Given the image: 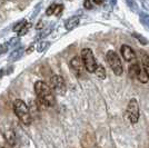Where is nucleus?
<instances>
[{"label": "nucleus", "instance_id": "1", "mask_svg": "<svg viewBox=\"0 0 149 148\" xmlns=\"http://www.w3.org/2000/svg\"><path fill=\"white\" fill-rule=\"evenodd\" d=\"M35 91L37 95L38 100L42 104V105L47 106V107H51L55 105V96L54 93L51 91L50 87L44 82V81L39 80L35 84Z\"/></svg>", "mask_w": 149, "mask_h": 148}, {"label": "nucleus", "instance_id": "2", "mask_svg": "<svg viewBox=\"0 0 149 148\" xmlns=\"http://www.w3.org/2000/svg\"><path fill=\"white\" fill-rule=\"evenodd\" d=\"M13 110H15V114L17 115V117L22 121V123L29 126L32 121V118H31L30 111H29V108L28 106L26 105V103L21 99H17L15 100L13 103Z\"/></svg>", "mask_w": 149, "mask_h": 148}, {"label": "nucleus", "instance_id": "3", "mask_svg": "<svg viewBox=\"0 0 149 148\" xmlns=\"http://www.w3.org/2000/svg\"><path fill=\"white\" fill-rule=\"evenodd\" d=\"M106 59H107V62L109 65V67L111 68V70L113 71V74L116 76H120L124 73V69H123V65H121V61L119 59V56L116 54V51L113 50H109L106 55Z\"/></svg>", "mask_w": 149, "mask_h": 148}, {"label": "nucleus", "instance_id": "4", "mask_svg": "<svg viewBox=\"0 0 149 148\" xmlns=\"http://www.w3.org/2000/svg\"><path fill=\"white\" fill-rule=\"evenodd\" d=\"M81 59H82L85 68H86V70H87L88 73H95L98 64H97L96 59H95L93 50L89 49V48L82 49V51H81Z\"/></svg>", "mask_w": 149, "mask_h": 148}, {"label": "nucleus", "instance_id": "5", "mask_svg": "<svg viewBox=\"0 0 149 148\" xmlns=\"http://www.w3.org/2000/svg\"><path fill=\"white\" fill-rule=\"evenodd\" d=\"M126 117L131 124H136L139 119V105L136 99H130L129 104L127 106Z\"/></svg>", "mask_w": 149, "mask_h": 148}, {"label": "nucleus", "instance_id": "6", "mask_svg": "<svg viewBox=\"0 0 149 148\" xmlns=\"http://www.w3.org/2000/svg\"><path fill=\"white\" fill-rule=\"evenodd\" d=\"M50 85L51 88L54 89V91L58 95H65L67 91V86H66V81L62 78L61 76L59 75H55L51 77L50 79Z\"/></svg>", "mask_w": 149, "mask_h": 148}, {"label": "nucleus", "instance_id": "7", "mask_svg": "<svg viewBox=\"0 0 149 148\" xmlns=\"http://www.w3.org/2000/svg\"><path fill=\"white\" fill-rule=\"evenodd\" d=\"M129 75H130L131 77L137 78L140 82H143V84L149 80V77L148 75H147V73L145 71L143 68H140V66L138 64L131 65L130 68H129Z\"/></svg>", "mask_w": 149, "mask_h": 148}, {"label": "nucleus", "instance_id": "8", "mask_svg": "<svg viewBox=\"0 0 149 148\" xmlns=\"http://www.w3.org/2000/svg\"><path fill=\"white\" fill-rule=\"evenodd\" d=\"M70 67L74 71V74L77 75V76H79V77L82 76L84 73H85V70H86L84 61H82V59H81L80 57H74L71 59V61H70Z\"/></svg>", "mask_w": 149, "mask_h": 148}, {"label": "nucleus", "instance_id": "9", "mask_svg": "<svg viewBox=\"0 0 149 148\" xmlns=\"http://www.w3.org/2000/svg\"><path fill=\"white\" fill-rule=\"evenodd\" d=\"M120 51H121V55H123L126 61H131V60H134L136 58L134 49L128 45H123L121 48H120Z\"/></svg>", "mask_w": 149, "mask_h": 148}, {"label": "nucleus", "instance_id": "10", "mask_svg": "<svg viewBox=\"0 0 149 148\" xmlns=\"http://www.w3.org/2000/svg\"><path fill=\"white\" fill-rule=\"evenodd\" d=\"M24 52H25V48H24V47H19V48L17 47V48H15V49L10 52L9 57H8V61L15 62V61H17V60H19V59L22 57Z\"/></svg>", "mask_w": 149, "mask_h": 148}, {"label": "nucleus", "instance_id": "11", "mask_svg": "<svg viewBox=\"0 0 149 148\" xmlns=\"http://www.w3.org/2000/svg\"><path fill=\"white\" fill-rule=\"evenodd\" d=\"M79 22H80V18H79V16H72V17H70V18L66 21L65 27H66V29H67V30H74V28H77V27H78Z\"/></svg>", "mask_w": 149, "mask_h": 148}, {"label": "nucleus", "instance_id": "12", "mask_svg": "<svg viewBox=\"0 0 149 148\" xmlns=\"http://www.w3.org/2000/svg\"><path fill=\"white\" fill-rule=\"evenodd\" d=\"M139 19H140V22L143 25V27L149 30V15L141 13L139 15Z\"/></svg>", "mask_w": 149, "mask_h": 148}, {"label": "nucleus", "instance_id": "13", "mask_svg": "<svg viewBox=\"0 0 149 148\" xmlns=\"http://www.w3.org/2000/svg\"><path fill=\"white\" fill-rule=\"evenodd\" d=\"M95 74L97 75V77H98L99 79H105L106 78V70L101 65H98V66H97L96 70H95Z\"/></svg>", "mask_w": 149, "mask_h": 148}, {"label": "nucleus", "instance_id": "14", "mask_svg": "<svg viewBox=\"0 0 149 148\" xmlns=\"http://www.w3.org/2000/svg\"><path fill=\"white\" fill-rule=\"evenodd\" d=\"M141 61H143V68L145 69V71L147 73L149 77V56L143 55V58H141Z\"/></svg>", "mask_w": 149, "mask_h": 148}, {"label": "nucleus", "instance_id": "15", "mask_svg": "<svg viewBox=\"0 0 149 148\" xmlns=\"http://www.w3.org/2000/svg\"><path fill=\"white\" fill-rule=\"evenodd\" d=\"M52 29H54V26L51 25V26H49L48 28H46V30H44L39 36L37 37V40H40V39H44V38H46L47 36H49L50 35V32L52 31Z\"/></svg>", "mask_w": 149, "mask_h": 148}, {"label": "nucleus", "instance_id": "16", "mask_svg": "<svg viewBox=\"0 0 149 148\" xmlns=\"http://www.w3.org/2000/svg\"><path fill=\"white\" fill-rule=\"evenodd\" d=\"M49 47H50L49 41H41V43H39L37 50H38V52H44V51H46Z\"/></svg>", "mask_w": 149, "mask_h": 148}, {"label": "nucleus", "instance_id": "17", "mask_svg": "<svg viewBox=\"0 0 149 148\" xmlns=\"http://www.w3.org/2000/svg\"><path fill=\"white\" fill-rule=\"evenodd\" d=\"M125 1H126L127 6L130 8V10L135 11V13L138 11V6H137V3H136V1H135V0H125Z\"/></svg>", "mask_w": 149, "mask_h": 148}, {"label": "nucleus", "instance_id": "18", "mask_svg": "<svg viewBox=\"0 0 149 148\" xmlns=\"http://www.w3.org/2000/svg\"><path fill=\"white\" fill-rule=\"evenodd\" d=\"M19 43H20V38L19 37H13L10 39V41H8L9 43V47L10 48H17L18 47Z\"/></svg>", "mask_w": 149, "mask_h": 148}, {"label": "nucleus", "instance_id": "19", "mask_svg": "<svg viewBox=\"0 0 149 148\" xmlns=\"http://www.w3.org/2000/svg\"><path fill=\"white\" fill-rule=\"evenodd\" d=\"M27 24V21H26L25 19H22V20H20L19 22H17L16 25H15V27H13V31L15 32H19V31L22 29V27Z\"/></svg>", "mask_w": 149, "mask_h": 148}, {"label": "nucleus", "instance_id": "20", "mask_svg": "<svg viewBox=\"0 0 149 148\" xmlns=\"http://www.w3.org/2000/svg\"><path fill=\"white\" fill-rule=\"evenodd\" d=\"M30 27H31V25L30 24H26L24 27H22V29L19 31L18 32V36L19 37H21V36H25L26 34L29 31V29H30Z\"/></svg>", "mask_w": 149, "mask_h": 148}, {"label": "nucleus", "instance_id": "21", "mask_svg": "<svg viewBox=\"0 0 149 148\" xmlns=\"http://www.w3.org/2000/svg\"><path fill=\"white\" fill-rule=\"evenodd\" d=\"M56 7H57V3H52V5H50L48 8H47V10H46V13H47V16H51V15H55V10H56Z\"/></svg>", "mask_w": 149, "mask_h": 148}, {"label": "nucleus", "instance_id": "22", "mask_svg": "<svg viewBox=\"0 0 149 148\" xmlns=\"http://www.w3.org/2000/svg\"><path fill=\"white\" fill-rule=\"evenodd\" d=\"M9 48H10V47H9V43H1V45H0V56L6 54L7 51L9 50Z\"/></svg>", "mask_w": 149, "mask_h": 148}, {"label": "nucleus", "instance_id": "23", "mask_svg": "<svg viewBox=\"0 0 149 148\" xmlns=\"http://www.w3.org/2000/svg\"><path fill=\"white\" fill-rule=\"evenodd\" d=\"M132 36H134L135 38H137V39H138L140 43H143V45H147V39H146L145 37H143V36H140L139 34H134Z\"/></svg>", "mask_w": 149, "mask_h": 148}, {"label": "nucleus", "instance_id": "24", "mask_svg": "<svg viewBox=\"0 0 149 148\" xmlns=\"http://www.w3.org/2000/svg\"><path fill=\"white\" fill-rule=\"evenodd\" d=\"M62 10H63V6H61V5H57L56 10H55V15H56V16H60L62 13Z\"/></svg>", "mask_w": 149, "mask_h": 148}, {"label": "nucleus", "instance_id": "25", "mask_svg": "<svg viewBox=\"0 0 149 148\" xmlns=\"http://www.w3.org/2000/svg\"><path fill=\"white\" fill-rule=\"evenodd\" d=\"M84 6H85L86 9H91V8H93L90 0H84Z\"/></svg>", "mask_w": 149, "mask_h": 148}, {"label": "nucleus", "instance_id": "26", "mask_svg": "<svg viewBox=\"0 0 149 148\" xmlns=\"http://www.w3.org/2000/svg\"><path fill=\"white\" fill-rule=\"evenodd\" d=\"M39 9H40V5H38L37 9H35V11H33V13H32V16H31V18H35V17L37 16V13H39Z\"/></svg>", "mask_w": 149, "mask_h": 148}, {"label": "nucleus", "instance_id": "27", "mask_svg": "<svg viewBox=\"0 0 149 148\" xmlns=\"http://www.w3.org/2000/svg\"><path fill=\"white\" fill-rule=\"evenodd\" d=\"M93 2H95L96 5H102V3L105 2V0H93Z\"/></svg>", "mask_w": 149, "mask_h": 148}, {"label": "nucleus", "instance_id": "28", "mask_svg": "<svg viewBox=\"0 0 149 148\" xmlns=\"http://www.w3.org/2000/svg\"><path fill=\"white\" fill-rule=\"evenodd\" d=\"M110 2H111V5H112V6H115V5L117 3V0H110Z\"/></svg>", "mask_w": 149, "mask_h": 148}]
</instances>
